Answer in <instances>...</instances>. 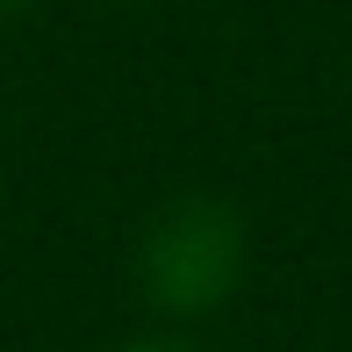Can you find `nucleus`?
Returning <instances> with one entry per match:
<instances>
[{
	"label": "nucleus",
	"instance_id": "obj_1",
	"mask_svg": "<svg viewBox=\"0 0 352 352\" xmlns=\"http://www.w3.org/2000/svg\"><path fill=\"white\" fill-rule=\"evenodd\" d=\"M230 266H237V230L216 209H195V201H187V209L173 216V230L151 237V287H158V302L201 309V302L223 295Z\"/></svg>",
	"mask_w": 352,
	"mask_h": 352
},
{
	"label": "nucleus",
	"instance_id": "obj_2",
	"mask_svg": "<svg viewBox=\"0 0 352 352\" xmlns=\"http://www.w3.org/2000/svg\"><path fill=\"white\" fill-rule=\"evenodd\" d=\"M14 8H22V0H0V22H8V14H14Z\"/></svg>",
	"mask_w": 352,
	"mask_h": 352
},
{
	"label": "nucleus",
	"instance_id": "obj_3",
	"mask_svg": "<svg viewBox=\"0 0 352 352\" xmlns=\"http://www.w3.org/2000/svg\"><path fill=\"white\" fill-rule=\"evenodd\" d=\"M137 352H180V345H137Z\"/></svg>",
	"mask_w": 352,
	"mask_h": 352
}]
</instances>
